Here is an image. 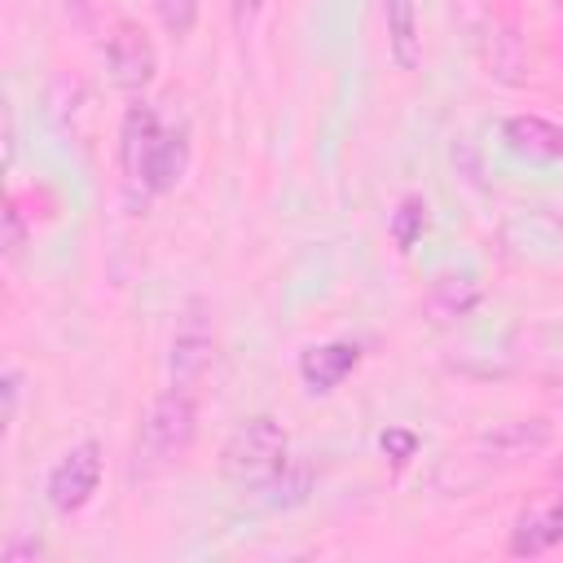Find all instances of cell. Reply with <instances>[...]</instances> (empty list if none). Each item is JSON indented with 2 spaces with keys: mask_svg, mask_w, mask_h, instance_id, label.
I'll return each mask as SVG.
<instances>
[{
  "mask_svg": "<svg viewBox=\"0 0 563 563\" xmlns=\"http://www.w3.org/2000/svg\"><path fill=\"white\" fill-rule=\"evenodd\" d=\"M154 13H158L167 35L185 40L194 31V22H198V0H154Z\"/></svg>",
  "mask_w": 563,
  "mask_h": 563,
  "instance_id": "cell-14",
  "label": "cell"
},
{
  "mask_svg": "<svg viewBox=\"0 0 563 563\" xmlns=\"http://www.w3.org/2000/svg\"><path fill=\"white\" fill-rule=\"evenodd\" d=\"M427 229V207L418 202V198H405L400 202V211H396V220H391V233H396V242H400V251H409L413 242H418V233Z\"/></svg>",
  "mask_w": 563,
  "mask_h": 563,
  "instance_id": "cell-15",
  "label": "cell"
},
{
  "mask_svg": "<svg viewBox=\"0 0 563 563\" xmlns=\"http://www.w3.org/2000/svg\"><path fill=\"white\" fill-rule=\"evenodd\" d=\"M198 435V405H194V391L185 387H167L158 391L145 413H141V427H136V440H132V462H128V475L132 479H154L163 471H172L189 444Z\"/></svg>",
  "mask_w": 563,
  "mask_h": 563,
  "instance_id": "cell-1",
  "label": "cell"
},
{
  "mask_svg": "<svg viewBox=\"0 0 563 563\" xmlns=\"http://www.w3.org/2000/svg\"><path fill=\"white\" fill-rule=\"evenodd\" d=\"M106 66H110V79L114 88L123 92H145L154 84V70H158V53L150 44V35L132 22H119L114 35L106 40Z\"/></svg>",
  "mask_w": 563,
  "mask_h": 563,
  "instance_id": "cell-7",
  "label": "cell"
},
{
  "mask_svg": "<svg viewBox=\"0 0 563 563\" xmlns=\"http://www.w3.org/2000/svg\"><path fill=\"white\" fill-rule=\"evenodd\" d=\"M260 9H264V0H233V13H238L242 22H251Z\"/></svg>",
  "mask_w": 563,
  "mask_h": 563,
  "instance_id": "cell-21",
  "label": "cell"
},
{
  "mask_svg": "<svg viewBox=\"0 0 563 563\" xmlns=\"http://www.w3.org/2000/svg\"><path fill=\"white\" fill-rule=\"evenodd\" d=\"M22 246H26V224H22V211L9 202V211H4V260L13 264L22 255Z\"/></svg>",
  "mask_w": 563,
  "mask_h": 563,
  "instance_id": "cell-16",
  "label": "cell"
},
{
  "mask_svg": "<svg viewBox=\"0 0 563 563\" xmlns=\"http://www.w3.org/2000/svg\"><path fill=\"white\" fill-rule=\"evenodd\" d=\"M361 361V347L356 343H321V347H308L299 356V378L312 387V391H334Z\"/></svg>",
  "mask_w": 563,
  "mask_h": 563,
  "instance_id": "cell-8",
  "label": "cell"
},
{
  "mask_svg": "<svg viewBox=\"0 0 563 563\" xmlns=\"http://www.w3.org/2000/svg\"><path fill=\"white\" fill-rule=\"evenodd\" d=\"M158 136H163L158 114H154L145 101L128 106V114H123V132H119V158H123V172H128L132 180L141 176V167H145V158H150V150H154Z\"/></svg>",
  "mask_w": 563,
  "mask_h": 563,
  "instance_id": "cell-10",
  "label": "cell"
},
{
  "mask_svg": "<svg viewBox=\"0 0 563 563\" xmlns=\"http://www.w3.org/2000/svg\"><path fill=\"white\" fill-rule=\"evenodd\" d=\"M216 361V325H211V308L202 299H189L176 317V330H172V347H167V374H172V387H185V391H198V383L207 378Z\"/></svg>",
  "mask_w": 563,
  "mask_h": 563,
  "instance_id": "cell-4",
  "label": "cell"
},
{
  "mask_svg": "<svg viewBox=\"0 0 563 563\" xmlns=\"http://www.w3.org/2000/svg\"><path fill=\"white\" fill-rule=\"evenodd\" d=\"M290 466V435L273 413H251L233 422L220 444V475L238 488H268Z\"/></svg>",
  "mask_w": 563,
  "mask_h": 563,
  "instance_id": "cell-2",
  "label": "cell"
},
{
  "mask_svg": "<svg viewBox=\"0 0 563 563\" xmlns=\"http://www.w3.org/2000/svg\"><path fill=\"white\" fill-rule=\"evenodd\" d=\"M501 136L523 158H563V128L541 114H515L501 123Z\"/></svg>",
  "mask_w": 563,
  "mask_h": 563,
  "instance_id": "cell-9",
  "label": "cell"
},
{
  "mask_svg": "<svg viewBox=\"0 0 563 563\" xmlns=\"http://www.w3.org/2000/svg\"><path fill=\"white\" fill-rule=\"evenodd\" d=\"M550 440H554V431H550L545 418H510V422H497V427L479 431L462 453L449 457V466H475L471 484H479L497 471L519 466L523 457H537Z\"/></svg>",
  "mask_w": 563,
  "mask_h": 563,
  "instance_id": "cell-3",
  "label": "cell"
},
{
  "mask_svg": "<svg viewBox=\"0 0 563 563\" xmlns=\"http://www.w3.org/2000/svg\"><path fill=\"white\" fill-rule=\"evenodd\" d=\"M185 158H189V150H185V132L163 128V136L154 141V150H150L141 176H136V185H145L150 194H167V189H176V180L185 176Z\"/></svg>",
  "mask_w": 563,
  "mask_h": 563,
  "instance_id": "cell-11",
  "label": "cell"
},
{
  "mask_svg": "<svg viewBox=\"0 0 563 563\" xmlns=\"http://www.w3.org/2000/svg\"><path fill=\"white\" fill-rule=\"evenodd\" d=\"M554 545H563V466H559V484H550V488H541L519 515H515V523H510V541H506V550L510 554H545V550H554Z\"/></svg>",
  "mask_w": 563,
  "mask_h": 563,
  "instance_id": "cell-6",
  "label": "cell"
},
{
  "mask_svg": "<svg viewBox=\"0 0 563 563\" xmlns=\"http://www.w3.org/2000/svg\"><path fill=\"white\" fill-rule=\"evenodd\" d=\"M97 484H101V444L97 440H79L53 462V471L44 479V497H48V506L57 515H75V510H84L92 501Z\"/></svg>",
  "mask_w": 563,
  "mask_h": 563,
  "instance_id": "cell-5",
  "label": "cell"
},
{
  "mask_svg": "<svg viewBox=\"0 0 563 563\" xmlns=\"http://www.w3.org/2000/svg\"><path fill=\"white\" fill-rule=\"evenodd\" d=\"M387 13V48L400 70H413L422 62V35H418V9L413 0H383Z\"/></svg>",
  "mask_w": 563,
  "mask_h": 563,
  "instance_id": "cell-12",
  "label": "cell"
},
{
  "mask_svg": "<svg viewBox=\"0 0 563 563\" xmlns=\"http://www.w3.org/2000/svg\"><path fill=\"white\" fill-rule=\"evenodd\" d=\"M0 554H4V563H18V559H40L44 545H40V541H9Z\"/></svg>",
  "mask_w": 563,
  "mask_h": 563,
  "instance_id": "cell-19",
  "label": "cell"
},
{
  "mask_svg": "<svg viewBox=\"0 0 563 563\" xmlns=\"http://www.w3.org/2000/svg\"><path fill=\"white\" fill-rule=\"evenodd\" d=\"M18 396H22V374H18V369H4V422H13Z\"/></svg>",
  "mask_w": 563,
  "mask_h": 563,
  "instance_id": "cell-18",
  "label": "cell"
},
{
  "mask_svg": "<svg viewBox=\"0 0 563 563\" xmlns=\"http://www.w3.org/2000/svg\"><path fill=\"white\" fill-rule=\"evenodd\" d=\"M62 9H66V18H75V22H88L92 0H62Z\"/></svg>",
  "mask_w": 563,
  "mask_h": 563,
  "instance_id": "cell-20",
  "label": "cell"
},
{
  "mask_svg": "<svg viewBox=\"0 0 563 563\" xmlns=\"http://www.w3.org/2000/svg\"><path fill=\"white\" fill-rule=\"evenodd\" d=\"M378 444H383V453H387L391 462H409V457H413V449H418V435H413V431L391 427V431H383V435H378Z\"/></svg>",
  "mask_w": 563,
  "mask_h": 563,
  "instance_id": "cell-17",
  "label": "cell"
},
{
  "mask_svg": "<svg viewBox=\"0 0 563 563\" xmlns=\"http://www.w3.org/2000/svg\"><path fill=\"white\" fill-rule=\"evenodd\" d=\"M475 303H479V282L471 273H449V277L431 282V290H427V312L435 321H457Z\"/></svg>",
  "mask_w": 563,
  "mask_h": 563,
  "instance_id": "cell-13",
  "label": "cell"
}]
</instances>
